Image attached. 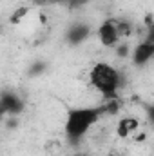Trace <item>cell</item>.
Wrapping results in <instances>:
<instances>
[{"label":"cell","instance_id":"6da1fadb","mask_svg":"<svg viewBox=\"0 0 154 156\" xmlns=\"http://www.w3.org/2000/svg\"><path fill=\"white\" fill-rule=\"evenodd\" d=\"M103 118L102 105L100 107H73L67 111L65 122H64V131L67 140L73 144L80 142L100 120Z\"/></svg>","mask_w":154,"mask_h":156},{"label":"cell","instance_id":"7a4b0ae2","mask_svg":"<svg viewBox=\"0 0 154 156\" xmlns=\"http://www.w3.org/2000/svg\"><path fill=\"white\" fill-rule=\"evenodd\" d=\"M89 82L103 98L109 100V98H116V94H118V89L121 85V75L113 66L100 62L91 67Z\"/></svg>","mask_w":154,"mask_h":156},{"label":"cell","instance_id":"3957f363","mask_svg":"<svg viewBox=\"0 0 154 156\" xmlns=\"http://www.w3.org/2000/svg\"><path fill=\"white\" fill-rule=\"evenodd\" d=\"M98 40L103 47H118V44H121L123 40L120 37V31H118V24H116V18H109L105 20L100 27H98Z\"/></svg>","mask_w":154,"mask_h":156},{"label":"cell","instance_id":"277c9868","mask_svg":"<svg viewBox=\"0 0 154 156\" xmlns=\"http://www.w3.org/2000/svg\"><path fill=\"white\" fill-rule=\"evenodd\" d=\"M131 60L134 66H145L151 60H154V44L142 40L134 45V49L131 51Z\"/></svg>","mask_w":154,"mask_h":156},{"label":"cell","instance_id":"5b68a950","mask_svg":"<svg viewBox=\"0 0 154 156\" xmlns=\"http://www.w3.org/2000/svg\"><path fill=\"white\" fill-rule=\"evenodd\" d=\"M0 105H2L4 115H9V116H16L24 111V100L16 93H4Z\"/></svg>","mask_w":154,"mask_h":156},{"label":"cell","instance_id":"8992f818","mask_svg":"<svg viewBox=\"0 0 154 156\" xmlns=\"http://www.w3.org/2000/svg\"><path fill=\"white\" fill-rule=\"evenodd\" d=\"M140 129V120L134 116H123L118 120L116 123V136L120 138H129V136H134Z\"/></svg>","mask_w":154,"mask_h":156},{"label":"cell","instance_id":"52a82bcc","mask_svg":"<svg viewBox=\"0 0 154 156\" xmlns=\"http://www.w3.org/2000/svg\"><path fill=\"white\" fill-rule=\"evenodd\" d=\"M89 37V27L87 26H83V24H75L71 29H69V33H67V38L71 44H80V42H83V40Z\"/></svg>","mask_w":154,"mask_h":156},{"label":"cell","instance_id":"ba28073f","mask_svg":"<svg viewBox=\"0 0 154 156\" xmlns=\"http://www.w3.org/2000/svg\"><path fill=\"white\" fill-rule=\"evenodd\" d=\"M29 13H31V7H27V5H26V7H20V9H16V11L13 13L11 20H13L15 24H20L22 20H26V16H27Z\"/></svg>","mask_w":154,"mask_h":156},{"label":"cell","instance_id":"9c48e42d","mask_svg":"<svg viewBox=\"0 0 154 156\" xmlns=\"http://www.w3.org/2000/svg\"><path fill=\"white\" fill-rule=\"evenodd\" d=\"M116 55H118V56H131V49H129V45H127L125 40H123L121 44H118V47H116Z\"/></svg>","mask_w":154,"mask_h":156},{"label":"cell","instance_id":"30bf717a","mask_svg":"<svg viewBox=\"0 0 154 156\" xmlns=\"http://www.w3.org/2000/svg\"><path fill=\"white\" fill-rule=\"evenodd\" d=\"M145 27H147V35H145V38L143 40H147V42L154 44V22L152 24H147Z\"/></svg>","mask_w":154,"mask_h":156},{"label":"cell","instance_id":"8fae6325","mask_svg":"<svg viewBox=\"0 0 154 156\" xmlns=\"http://www.w3.org/2000/svg\"><path fill=\"white\" fill-rule=\"evenodd\" d=\"M145 115H147V120L154 125V105H149V107L145 109Z\"/></svg>","mask_w":154,"mask_h":156},{"label":"cell","instance_id":"7c38bea8","mask_svg":"<svg viewBox=\"0 0 154 156\" xmlns=\"http://www.w3.org/2000/svg\"><path fill=\"white\" fill-rule=\"evenodd\" d=\"M67 2H69L71 5H82V4H85L87 0H67Z\"/></svg>","mask_w":154,"mask_h":156},{"label":"cell","instance_id":"4fadbf2b","mask_svg":"<svg viewBox=\"0 0 154 156\" xmlns=\"http://www.w3.org/2000/svg\"><path fill=\"white\" fill-rule=\"evenodd\" d=\"M73 156H91V154H87V153H75Z\"/></svg>","mask_w":154,"mask_h":156}]
</instances>
